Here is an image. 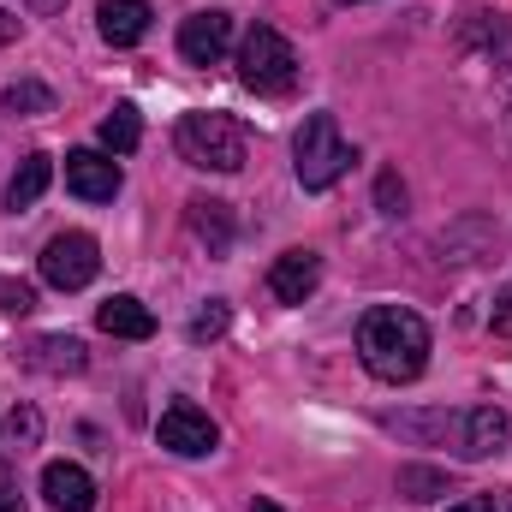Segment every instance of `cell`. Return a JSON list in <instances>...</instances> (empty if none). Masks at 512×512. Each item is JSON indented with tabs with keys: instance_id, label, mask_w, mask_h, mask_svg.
Wrapping results in <instances>:
<instances>
[{
	"instance_id": "6da1fadb",
	"label": "cell",
	"mask_w": 512,
	"mask_h": 512,
	"mask_svg": "<svg viewBox=\"0 0 512 512\" xmlns=\"http://www.w3.org/2000/svg\"><path fill=\"white\" fill-rule=\"evenodd\" d=\"M358 358H364V370L387 387L417 382L423 364H429V322H423L417 310L376 304V310L358 322Z\"/></svg>"
},
{
	"instance_id": "7a4b0ae2",
	"label": "cell",
	"mask_w": 512,
	"mask_h": 512,
	"mask_svg": "<svg viewBox=\"0 0 512 512\" xmlns=\"http://www.w3.org/2000/svg\"><path fill=\"white\" fill-rule=\"evenodd\" d=\"M173 143H179V155H185L191 167H203V173H239L245 155H251L239 120H227V114H185L179 131H173Z\"/></svg>"
},
{
	"instance_id": "3957f363",
	"label": "cell",
	"mask_w": 512,
	"mask_h": 512,
	"mask_svg": "<svg viewBox=\"0 0 512 512\" xmlns=\"http://www.w3.org/2000/svg\"><path fill=\"white\" fill-rule=\"evenodd\" d=\"M352 161H358V155H352V143L340 137L334 114H310V120H304L298 143H292V173H298L304 191H328Z\"/></svg>"
},
{
	"instance_id": "277c9868",
	"label": "cell",
	"mask_w": 512,
	"mask_h": 512,
	"mask_svg": "<svg viewBox=\"0 0 512 512\" xmlns=\"http://www.w3.org/2000/svg\"><path fill=\"white\" fill-rule=\"evenodd\" d=\"M239 78H245L251 90H262V96L292 90V78H298L292 42H286L280 30H268V24H256L251 36H245V48H239Z\"/></svg>"
},
{
	"instance_id": "5b68a950",
	"label": "cell",
	"mask_w": 512,
	"mask_h": 512,
	"mask_svg": "<svg viewBox=\"0 0 512 512\" xmlns=\"http://www.w3.org/2000/svg\"><path fill=\"white\" fill-rule=\"evenodd\" d=\"M96 274H102V251H96L90 233H54V239L42 245V280H48V286L78 292V286H90Z\"/></svg>"
},
{
	"instance_id": "8992f818",
	"label": "cell",
	"mask_w": 512,
	"mask_h": 512,
	"mask_svg": "<svg viewBox=\"0 0 512 512\" xmlns=\"http://www.w3.org/2000/svg\"><path fill=\"white\" fill-rule=\"evenodd\" d=\"M155 435H161V447H167V453H185V459H203V453H215V441H221V429L209 423V411H197L191 399L167 405Z\"/></svg>"
},
{
	"instance_id": "52a82bcc",
	"label": "cell",
	"mask_w": 512,
	"mask_h": 512,
	"mask_svg": "<svg viewBox=\"0 0 512 512\" xmlns=\"http://www.w3.org/2000/svg\"><path fill=\"white\" fill-rule=\"evenodd\" d=\"M512 435L507 411L501 405H471V411H459V423H453V453L459 459H489V453H501Z\"/></svg>"
},
{
	"instance_id": "ba28073f",
	"label": "cell",
	"mask_w": 512,
	"mask_h": 512,
	"mask_svg": "<svg viewBox=\"0 0 512 512\" xmlns=\"http://www.w3.org/2000/svg\"><path fill=\"white\" fill-rule=\"evenodd\" d=\"M227 42H233V18H227V12H191V18L179 24V54H185V66H215V60L227 54Z\"/></svg>"
},
{
	"instance_id": "9c48e42d",
	"label": "cell",
	"mask_w": 512,
	"mask_h": 512,
	"mask_svg": "<svg viewBox=\"0 0 512 512\" xmlns=\"http://www.w3.org/2000/svg\"><path fill=\"white\" fill-rule=\"evenodd\" d=\"M66 185H72L84 203H114V197H120V167H114V155H102V149H72V155H66Z\"/></svg>"
},
{
	"instance_id": "30bf717a",
	"label": "cell",
	"mask_w": 512,
	"mask_h": 512,
	"mask_svg": "<svg viewBox=\"0 0 512 512\" xmlns=\"http://www.w3.org/2000/svg\"><path fill=\"white\" fill-rule=\"evenodd\" d=\"M316 280H322V256L316 251H286V256H274V268H268V292L280 304H304L316 292Z\"/></svg>"
},
{
	"instance_id": "8fae6325",
	"label": "cell",
	"mask_w": 512,
	"mask_h": 512,
	"mask_svg": "<svg viewBox=\"0 0 512 512\" xmlns=\"http://www.w3.org/2000/svg\"><path fill=\"white\" fill-rule=\"evenodd\" d=\"M42 495H48L54 512H96V483H90V471H84V465H66V459H54V465L42 471Z\"/></svg>"
},
{
	"instance_id": "7c38bea8",
	"label": "cell",
	"mask_w": 512,
	"mask_h": 512,
	"mask_svg": "<svg viewBox=\"0 0 512 512\" xmlns=\"http://www.w3.org/2000/svg\"><path fill=\"white\" fill-rule=\"evenodd\" d=\"M149 0H102L96 6V30H102V42H114V48H137L143 36H149Z\"/></svg>"
},
{
	"instance_id": "4fadbf2b",
	"label": "cell",
	"mask_w": 512,
	"mask_h": 512,
	"mask_svg": "<svg viewBox=\"0 0 512 512\" xmlns=\"http://www.w3.org/2000/svg\"><path fill=\"white\" fill-rule=\"evenodd\" d=\"M185 227L197 245H209V256H227L233 251V209L215 203V197H191L185 203Z\"/></svg>"
},
{
	"instance_id": "5bb4252c",
	"label": "cell",
	"mask_w": 512,
	"mask_h": 512,
	"mask_svg": "<svg viewBox=\"0 0 512 512\" xmlns=\"http://www.w3.org/2000/svg\"><path fill=\"white\" fill-rule=\"evenodd\" d=\"M24 364L42 370V376H78V370L90 364V352H84V340H72V334H42V340H30Z\"/></svg>"
},
{
	"instance_id": "9a60e30c",
	"label": "cell",
	"mask_w": 512,
	"mask_h": 512,
	"mask_svg": "<svg viewBox=\"0 0 512 512\" xmlns=\"http://www.w3.org/2000/svg\"><path fill=\"white\" fill-rule=\"evenodd\" d=\"M96 322H102V334H114V340H149V334H155L149 304H143V298H131V292L108 298V304L96 310Z\"/></svg>"
},
{
	"instance_id": "2e32d148",
	"label": "cell",
	"mask_w": 512,
	"mask_h": 512,
	"mask_svg": "<svg viewBox=\"0 0 512 512\" xmlns=\"http://www.w3.org/2000/svg\"><path fill=\"white\" fill-rule=\"evenodd\" d=\"M48 179H54V161H48L42 149H36V155H24V161H18V173L6 179V209H12V215H24V209L48 191Z\"/></svg>"
},
{
	"instance_id": "e0dca14e",
	"label": "cell",
	"mask_w": 512,
	"mask_h": 512,
	"mask_svg": "<svg viewBox=\"0 0 512 512\" xmlns=\"http://www.w3.org/2000/svg\"><path fill=\"white\" fill-rule=\"evenodd\" d=\"M382 423L405 441H453L459 411H405V417H382Z\"/></svg>"
},
{
	"instance_id": "ac0fdd59",
	"label": "cell",
	"mask_w": 512,
	"mask_h": 512,
	"mask_svg": "<svg viewBox=\"0 0 512 512\" xmlns=\"http://www.w3.org/2000/svg\"><path fill=\"white\" fill-rule=\"evenodd\" d=\"M0 108H6V114H18V120H36V114H54V90H48V84H36V78H18V84H6V90H0Z\"/></svg>"
},
{
	"instance_id": "d6986e66",
	"label": "cell",
	"mask_w": 512,
	"mask_h": 512,
	"mask_svg": "<svg viewBox=\"0 0 512 512\" xmlns=\"http://www.w3.org/2000/svg\"><path fill=\"white\" fill-rule=\"evenodd\" d=\"M399 495L405 501H441L447 495V471H435V465H399Z\"/></svg>"
},
{
	"instance_id": "ffe728a7",
	"label": "cell",
	"mask_w": 512,
	"mask_h": 512,
	"mask_svg": "<svg viewBox=\"0 0 512 512\" xmlns=\"http://www.w3.org/2000/svg\"><path fill=\"white\" fill-rule=\"evenodd\" d=\"M137 137H143V120H137V108H131V102H120V108L102 120V143H108L114 155H131V149H137Z\"/></svg>"
},
{
	"instance_id": "44dd1931",
	"label": "cell",
	"mask_w": 512,
	"mask_h": 512,
	"mask_svg": "<svg viewBox=\"0 0 512 512\" xmlns=\"http://www.w3.org/2000/svg\"><path fill=\"white\" fill-rule=\"evenodd\" d=\"M227 322H233V316H227V304H221V298H209V304L191 316V340H197V346H209V340H221V334H227Z\"/></svg>"
},
{
	"instance_id": "7402d4cb",
	"label": "cell",
	"mask_w": 512,
	"mask_h": 512,
	"mask_svg": "<svg viewBox=\"0 0 512 512\" xmlns=\"http://www.w3.org/2000/svg\"><path fill=\"white\" fill-rule=\"evenodd\" d=\"M30 310H36V286L0 274V316H30Z\"/></svg>"
},
{
	"instance_id": "603a6c76",
	"label": "cell",
	"mask_w": 512,
	"mask_h": 512,
	"mask_svg": "<svg viewBox=\"0 0 512 512\" xmlns=\"http://www.w3.org/2000/svg\"><path fill=\"white\" fill-rule=\"evenodd\" d=\"M6 435H12V447H36V441H42V417H36L30 405H12V417H6Z\"/></svg>"
},
{
	"instance_id": "cb8c5ba5",
	"label": "cell",
	"mask_w": 512,
	"mask_h": 512,
	"mask_svg": "<svg viewBox=\"0 0 512 512\" xmlns=\"http://www.w3.org/2000/svg\"><path fill=\"white\" fill-rule=\"evenodd\" d=\"M376 203H382V215H405V185H399V173H382V179H376Z\"/></svg>"
},
{
	"instance_id": "d4e9b609",
	"label": "cell",
	"mask_w": 512,
	"mask_h": 512,
	"mask_svg": "<svg viewBox=\"0 0 512 512\" xmlns=\"http://www.w3.org/2000/svg\"><path fill=\"white\" fill-rule=\"evenodd\" d=\"M489 328H495V334H512V286H501V292H495V310H489Z\"/></svg>"
},
{
	"instance_id": "484cf974",
	"label": "cell",
	"mask_w": 512,
	"mask_h": 512,
	"mask_svg": "<svg viewBox=\"0 0 512 512\" xmlns=\"http://www.w3.org/2000/svg\"><path fill=\"white\" fill-rule=\"evenodd\" d=\"M12 36H18V18H12V12H6V6H0V48H6V42H12Z\"/></svg>"
},
{
	"instance_id": "4316f807",
	"label": "cell",
	"mask_w": 512,
	"mask_h": 512,
	"mask_svg": "<svg viewBox=\"0 0 512 512\" xmlns=\"http://www.w3.org/2000/svg\"><path fill=\"white\" fill-rule=\"evenodd\" d=\"M24 6H30V12H42V18H48V12H66V0H24Z\"/></svg>"
},
{
	"instance_id": "83f0119b",
	"label": "cell",
	"mask_w": 512,
	"mask_h": 512,
	"mask_svg": "<svg viewBox=\"0 0 512 512\" xmlns=\"http://www.w3.org/2000/svg\"><path fill=\"white\" fill-rule=\"evenodd\" d=\"M447 512H495V501H477L471 495V501H459V507H447Z\"/></svg>"
},
{
	"instance_id": "f1b7e54d",
	"label": "cell",
	"mask_w": 512,
	"mask_h": 512,
	"mask_svg": "<svg viewBox=\"0 0 512 512\" xmlns=\"http://www.w3.org/2000/svg\"><path fill=\"white\" fill-rule=\"evenodd\" d=\"M0 512H24V501H18L12 489H0Z\"/></svg>"
},
{
	"instance_id": "f546056e",
	"label": "cell",
	"mask_w": 512,
	"mask_h": 512,
	"mask_svg": "<svg viewBox=\"0 0 512 512\" xmlns=\"http://www.w3.org/2000/svg\"><path fill=\"white\" fill-rule=\"evenodd\" d=\"M251 512H280V507H274V501H256V507Z\"/></svg>"
},
{
	"instance_id": "4dcf8cb0",
	"label": "cell",
	"mask_w": 512,
	"mask_h": 512,
	"mask_svg": "<svg viewBox=\"0 0 512 512\" xmlns=\"http://www.w3.org/2000/svg\"><path fill=\"white\" fill-rule=\"evenodd\" d=\"M340 6H358V0H340Z\"/></svg>"
}]
</instances>
